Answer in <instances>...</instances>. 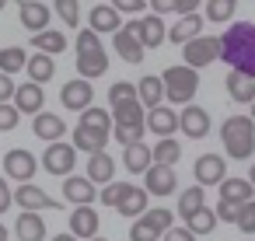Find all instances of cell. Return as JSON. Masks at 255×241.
Masks as SVG:
<instances>
[{
    "mask_svg": "<svg viewBox=\"0 0 255 241\" xmlns=\"http://www.w3.org/2000/svg\"><path fill=\"white\" fill-rule=\"evenodd\" d=\"M220 42V60L234 70L255 81V25L252 21H234L224 35H217Z\"/></svg>",
    "mask_w": 255,
    "mask_h": 241,
    "instance_id": "6da1fadb",
    "label": "cell"
},
{
    "mask_svg": "<svg viewBox=\"0 0 255 241\" xmlns=\"http://www.w3.org/2000/svg\"><path fill=\"white\" fill-rule=\"evenodd\" d=\"M220 140L234 161H248L255 154V122L248 116H227L220 126Z\"/></svg>",
    "mask_w": 255,
    "mask_h": 241,
    "instance_id": "7a4b0ae2",
    "label": "cell"
},
{
    "mask_svg": "<svg viewBox=\"0 0 255 241\" xmlns=\"http://www.w3.org/2000/svg\"><path fill=\"white\" fill-rule=\"evenodd\" d=\"M105 70H109V56H105L98 35L88 32V28H81V32H77V74H81V81L91 84V81L102 77Z\"/></svg>",
    "mask_w": 255,
    "mask_h": 241,
    "instance_id": "3957f363",
    "label": "cell"
},
{
    "mask_svg": "<svg viewBox=\"0 0 255 241\" xmlns=\"http://www.w3.org/2000/svg\"><path fill=\"white\" fill-rule=\"evenodd\" d=\"M161 88H164V98L175 102V105H192L196 91H199V74L189 70V67H168L161 74Z\"/></svg>",
    "mask_w": 255,
    "mask_h": 241,
    "instance_id": "277c9868",
    "label": "cell"
},
{
    "mask_svg": "<svg viewBox=\"0 0 255 241\" xmlns=\"http://www.w3.org/2000/svg\"><path fill=\"white\" fill-rule=\"evenodd\" d=\"M182 56H185L182 67L203 70V67H210L213 60H220V42H217V35H196L192 42L182 46Z\"/></svg>",
    "mask_w": 255,
    "mask_h": 241,
    "instance_id": "5b68a950",
    "label": "cell"
},
{
    "mask_svg": "<svg viewBox=\"0 0 255 241\" xmlns=\"http://www.w3.org/2000/svg\"><path fill=\"white\" fill-rule=\"evenodd\" d=\"M74 164H77V150H74L70 143H63V140H60V143H49L46 154H42V168H46L49 175H60V178L67 175V178H70V175H74Z\"/></svg>",
    "mask_w": 255,
    "mask_h": 241,
    "instance_id": "8992f818",
    "label": "cell"
},
{
    "mask_svg": "<svg viewBox=\"0 0 255 241\" xmlns=\"http://www.w3.org/2000/svg\"><path fill=\"white\" fill-rule=\"evenodd\" d=\"M4 175H7L11 182H21V185H28V182L35 178V154H28L25 147H14V150H7V154H4Z\"/></svg>",
    "mask_w": 255,
    "mask_h": 241,
    "instance_id": "52a82bcc",
    "label": "cell"
},
{
    "mask_svg": "<svg viewBox=\"0 0 255 241\" xmlns=\"http://www.w3.org/2000/svg\"><path fill=\"white\" fill-rule=\"evenodd\" d=\"M11 203L21 206V213H35V210H63V203H56L49 192H42L39 185H18V192H11Z\"/></svg>",
    "mask_w": 255,
    "mask_h": 241,
    "instance_id": "ba28073f",
    "label": "cell"
},
{
    "mask_svg": "<svg viewBox=\"0 0 255 241\" xmlns=\"http://www.w3.org/2000/svg\"><path fill=\"white\" fill-rule=\"evenodd\" d=\"M133 28V35H136V42H140V49H157L161 42H164V21L157 18V14H147V18H140V21H133L129 25Z\"/></svg>",
    "mask_w": 255,
    "mask_h": 241,
    "instance_id": "9c48e42d",
    "label": "cell"
},
{
    "mask_svg": "<svg viewBox=\"0 0 255 241\" xmlns=\"http://www.w3.org/2000/svg\"><path fill=\"white\" fill-rule=\"evenodd\" d=\"M192 175H196L199 189H206V185H220V182L227 178V164H224V157H220V154H203V157L196 161Z\"/></svg>",
    "mask_w": 255,
    "mask_h": 241,
    "instance_id": "30bf717a",
    "label": "cell"
},
{
    "mask_svg": "<svg viewBox=\"0 0 255 241\" xmlns=\"http://www.w3.org/2000/svg\"><path fill=\"white\" fill-rule=\"evenodd\" d=\"M91 98H95V91H91V84L88 81H67L63 88H60V102H63V109H70V112H84V109H91Z\"/></svg>",
    "mask_w": 255,
    "mask_h": 241,
    "instance_id": "8fae6325",
    "label": "cell"
},
{
    "mask_svg": "<svg viewBox=\"0 0 255 241\" xmlns=\"http://www.w3.org/2000/svg\"><path fill=\"white\" fill-rule=\"evenodd\" d=\"M178 129H182L185 136H192V140H203V136L210 133V112L199 109V105H185V109L178 112Z\"/></svg>",
    "mask_w": 255,
    "mask_h": 241,
    "instance_id": "7c38bea8",
    "label": "cell"
},
{
    "mask_svg": "<svg viewBox=\"0 0 255 241\" xmlns=\"http://www.w3.org/2000/svg\"><path fill=\"white\" fill-rule=\"evenodd\" d=\"M143 129L157 133L161 140H171V133L178 129V116H175V109H164V105L150 109V112L143 116Z\"/></svg>",
    "mask_w": 255,
    "mask_h": 241,
    "instance_id": "4fadbf2b",
    "label": "cell"
},
{
    "mask_svg": "<svg viewBox=\"0 0 255 241\" xmlns=\"http://www.w3.org/2000/svg\"><path fill=\"white\" fill-rule=\"evenodd\" d=\"M63 199L74 203V206H91L98 199V189L84 175H70V178H63Z\"/></svg>",
    "mask_w": 255,
    "mask_h": 241,
    "instance_id": "5bb4252c",
    "label": "cell"
},
{
    "mask_svg": "<svg viewBox=\"0 0 255 241\" xmlns=\"http://www.w3.org/2000/svg\"><path fill=\"white\" fill-rule=\"evenodd\" d=\"M42 102H46V95H42V88L32 84V81L14 88V112H18V116H21V112L39 116V112H42Z\"/></svg>",
    "mask_w": 255,
    "mask_h": 241,
    "instance_id": "9a60e30c",
    "label": "cell"
},
{
    "mask_svg": "<svg viewBox=\"0 0 255 241\" xmlns=\"http://www.w3.org/2000/svg\"><path fill=\"white\" fill-rule=\"evenodd\" d=\"M98 224H102V220H98V213H95L91 206H77V210L70 213V238H77V241L88 238V241H91V238H98Z\"/></svg>",
    "mask_w": 255,
    "mask_h": 241,
    "instance_id": "2e32d148",
    "label": "cell"
},
{
    "mask_svg": "<svg viewBox=\"0 0 255 241\" xmlns=\"http://www.w3.org/2000/svg\"><path fill=\"white\" fill-rule=\"evenodd\" d=\"M21 11V25L28 28V32H46L49 28V18H53V11H49V4H39V0H25V4L18 7Z\"/></svg>",
    "mask_w": 255,
    "mask_h": 241,
    "instance_id": "e0dca14e",
    "label": "cell"
},
{
    "mask_svg": "<svg viewBox=\"0 0 255 241\" xmlns=\"http://www.w3.org/2000/svg\"><path fill=\"white\" fill-rule=\"evenodd\" d=\"M32 133L46 143H60L63 140V119L56 112H39V116H32Z\"/></svg>",
    "mask_w": 255,
    "mask_h": 241,
    "instance_id": "ac0fdd59",
    "label": "cell"
},
{
    "mask_svg": "<svg viewBox=\"0 0 255 241\" xmlns=\"http://www.w3.org/2000/svg\"><path fill=\"white\" fill-rule=\"evenodd\" d=\"M109 136L112 133H98V129H88V126H74V150H81V154H102L105 150V143H109Z\"/></svg>",
    "mask_w": 255,
    "mask_h": 241,
    "instance_id": "d6986e66",
    "label": "cell"
},
{
    "mask_svg": "<svg viewBox=\"0 0 255 241\" xmlns=\"http://www.w3.org/2000/svg\"><path fill=\"white\" fill-rule=\"evenodd\" d=\"M147 189L143 192H150V196H171L175 192V168H161V164H150L147 171Z\"/></svg>",
    "mask_w": 255,
    "mask_h": 241,
    "instance_id": "ffe728a7",
    "label": "cell"
},
{
    "mask_svg": "<svg viewBox=\"0 0 255 241\" xmlns=\"http://www.w3.org/2000/svg\"><path fill=\"white\" fill-rule=\"evenodd\" d=\"M112 46H116L119 60H126V63H140L143 60V49H140V42H136L129 25H119V32L112 35Z\"/></svg>",
    "mask_w": 255,
    "mask_h": 241,
    "instance_id": "44dd1931",
    "label": "cell"
},
{
    "mask_svg": "<svg viewBox=\"0 0 255 241\" xmlns=\"http://www.w3.org/2000/svg\"><path fill=\"white\" fill-rule=\"evenodd\" d=\"M133 88H136V102H140V109H143V112H150V109H157V105L164 102L161 77H154V74L140 77V84H133Z\"/></svg>",
    "mask_w": 255,
    "mask_h": 241,
    "instance_id": "7402d4cb",
    "label": "cell"
},
{
    "mask_svg": "<svg viewBox=\"0 0 255 241\" xmlns=\"http://www.w3.org/2000/svg\"><path fill=\"white\" fill-rule=\"evenodd\" d=\"M88 32H95V35H116L119 32V14H116V7L112 4H95L91 7V28Z\"/></svg>",
    "mask_w": 255,
    "mask_h": 241,
    "instance_id": "603a6c76",
    "label": "cell"
},
{
    "mask_svg": "<svg viewBox=\"0 0 255 241\" xmlns=\"http://www.w3.org/2000/svg\"><path fill=\"white\" fill-rule=\"evenodd\" d=\"M255 199V192H252V185L245 182V178H224L220 182V203H227V206H245V203H252Z\"/></svg>",
    "mask_w": 255,
    "mask_h": 241,
    "instance_id": "cb8c5ba5",
    "label": "cell"
},
{
    "mask_svg": "<svg viewBox=\"0 0 255 241\" xmlns=\"http://www.w3.org/2000/svg\"><path fill=\"white\" fill-rule=\"evenodd\" d=\"M203 32V14H185V18H178L168 32H164V39H171V42H192L196 35Z\"/></svg>",
    "mask_w": 255,
    "mask_h": 241,
    "instance_id": "d4e9b609",
    "label": "cell"
},
{
    "mask_svg": "<svg viewBox=\"0 0 255 241\" xmlns=\"http://www.w3.org/2000/svg\"><path fill=\"white\" fill-rule=\"evenodd\" d=\"M112 175H116V161H112V154L102 150V154H91V157H88V175H84V178H88L91 185H98V182L109 185Z\"/></svg>",
    "mask_w": 255,
    "mask_h": 241,
    "instance_id": "484cf974",
    "label": "cell"
},
{
    "mask_svg": "<svg viewBox=\"0 0 255 241\" xmlns=\"http://www.w3.org/2000/svg\"><path fill=\"white\" fill-rule=\"evenodd\" d=\"M14 234H18V241H42L46 238V220L39 213H18Z\"/></svg>",
    "mask_w": 255,
    "mask_h": 241,
    "instance_id": "4316f807",
    "label": "cell"
},
{
    "mask_svg": "<svg viewBox=\"0 0 255 241\" xmlns=\"http://www.w3.org/2000/svg\"><path fill=\"white\" fill-rule=\"evenodd\" d=\"M227 95H231V102H241V105H252L255 102V81L252 77H245V74H227Z\"/></svg>",
    "mask_w": 255,
    "mask_h": 241,
    "instance_id": "83f0119b",
    "label": "cell"
},
{
    "mask_svg": "<svg viewBox=\"0 0 255 241\" xmlns=\"http://www.w3.org/2000/svg\"><path fill=\"white\" fill-rule=\"evenodd\" d=\"M150 206H147V192L140 189V185H129V192L119 199V206H116V213H123V217H143Z\"/></svg>",
    "mask_w": 255,
    "mask_h": 241,
    "instance_id": "f1b7e54d",
    "label": "cell"
},
{
    "mask_svg": "<svg viewBox=\"0 0 255 241\" xmlns=\"http://www.w3.org/2000/svg\"><path fill=\"white\" fill-rule=\"evenodd\" d=\"M32 42H35V53H42V56H49V60H53V56H60V53L67 49V39H63V32H53V28L39 32Z\"/></svg>",
    "mask_w": 255,
    "mask_h": 241,
    "instance_id": "f546056e",
    "label": "cell"
},
{
    "mask_svg": "<svg viewBox=\"0 0 255 241\" xmlns=\"http://www.w3.org/2000/svg\"><path fill=\"white\" fill-rule=\"evenodd\" d=\"M25 74L32 77V84H46L53 74H56V63L49 60V56H42V53H35V56H28V63H25Z\"/></svg>",
    "mask_w": 255,
    "mask_h": 241,
    "instance_id": "4dcf8cb0",
    "label": "cell"
},
{
    "mask_svg": "<svg viewBox=\"0 0 255 241\" xmlns=\"http://www.w3.org/2000/svg\"><path fill=\"white\" fill-rule=\"evenodd\" d=\"M123 164H126L129 175H143L154 161H150V150H147L143 143H133V147H126V154H123Z\"/></svg>",
    "mask_w": 255,
    "mask_h": 241,
    "instance_id": "1f68e13d",
    "label": "cell"
},
{
    "mask_svg": "<svg viewBox=\"0 0 255 241\" xmlns=\"http://www.w3.org/2000/svg\"><path fill=\"white\" fill-rule=\"evenodd\" d=\"M25 63H28V53L21 46H4V49H0V74H4V77L25 70Z\"/></svg>",
    "mask_w": 255,
    "mask_h": 241,
    "instance_id": "d6a6232c",
    "label": "cell"
},
{
    "mask_svg": "<svg viewBox=\"0 0 255 241\" xmlns=\"http://www.w3.org/2000/svg\"><path fill=\"white\" fill-rule=\"evenodd\" d=\"M178 157H182L178 140H157V147L150 150V161H154V164H161V168H175V164H178Z\"/></svg>",
    "mask_w": 255,
    "mask_h": 241,
    "instance_id": "836d02e7",
    "label": "cell"
},
{
    "mask_svg": "<svg viewBox=\"0 0 255 241\" xmlns=\"http://www.w3.org/2000/svg\"><path fill=\"white\" fill-rule=\"evenodd\" d=\"M206 206V192L199 189V185H192V189H182L178 192V217H192L196 210H203Z\"/></svg>",
    "mask_w": 255,
    "mask_h": 241,
    "instance_id": "e575fe53",
    "label": "cell"
},
{
    "mask_svg": "<svg viewBox=\"0 0 255 241\" xmlns=\"http://www.w3.org/2000/svg\"><path fill=\"white\" fill-rule=\"evenodd\" d=\"M213 227H217V217H213V210H210V206H203V210H196L192 217H185V231H189L192 238L210 234Z\"/></svg>",
    "mask_w": 255,
    "mask_h": 241,
    "instance_id": "d590c367",
    "label": "cell"
},
{
    "mask_svg": "<svg viewBox=\"0 0 255 241\" xmlns=\"http://www.w3.org/2000/svg\"><path fill=\"white\" fill-rule=\"evenodd\" d=\"M77 126H88V129H98V133H112V116L105 112V109H84L81 112V122Z\"/></svg>",
    "mask_w": 255,
    "mask_h": 241,
    "instance_id": "8d00e7d4",
    "label": "cell"
},
{
    "mask_svg": "<svg viewBox=\"0 0 255 241\" xmlns=\"http://www.w3.org/2000/svg\"><path fill=\"white\" fill-rule=\"evenodd\" d=\"M133 102H136V88H133L129 81H116V84L109 88V105H112V112L123 109V105H133Z\"/></svg>",
    "mask_w": 255,
    "mask_h": 241,
    "instance_id": "74e56055",
    "label": "cell"
},
{
    "mask_svg": "<svg viewBox=\"0 0 255 241\" xmlns=\"http://www.w3.org/2000/svg\"><path fill=\"white\" fill-rule=\"evenodd\" d=\"M143 224H147L150 231L164 234V231H171V224H175V213H171V210H164V206H154V210H147V213H143Z\"/></svg>",
    "mask_w": 255,
    "mask_h": 241,
    "instance_id": "f35d334b",
    "label": "cell"
},
{
    "mask_svg": "<svg viewBox=\"0 0 255 241\" xmlns=\"http://www.w3.org/2000/svg\"><path fill=\"white\" fill-rule=\"evenodd\" d=\"M49 11H53L56 18H63V25H70V28L81 25V4H77V0H56Z\"/></svg>",
    "mask_w": 255,
    "mask_h": 241,
    "instance_id": "ab89813d",
    "label": "cell"
},
{
    "mask_svg": "<svg viewBox=\"0 0 255 241\" xmlns=\"http://www.w3.org/2000/svg\"><path fill=\"white\" fill-rule=\"evenodd\" d=\"M203 11H206L210 21H231V14L238 11V4H234V0H206Z\"/></svg>",
    "mask_w": 255,
    "mask_h": 241,
    "instance_id": "60d3db41",
    "label": "cell"
},
{
    "mask_svg": "<svg viewBox=\"0 0 255 241\" xmlns=\"http://www.w3.org/2000/svg\"><path fill=\"white\" fill-rule=\"evenodd\" d=\"M234 227H238L241 234H255V199L245 203V206H238V213H234Z\"/></svg>",
    "mask_w": 255,
    "mask_h": 241,
    "instance_id": "b9f144b4",
    "label": "cell"
},
{
    "mask_svg": "<svg viewBox=\"0 0 255 241\" xmlns=\"http://www.w3.org/2000/svg\"><path fill=\"white\" fill-rule=\"evenodd\" d=\"M143 126H112V136L123 143V147H133V143H143Z\"/></svg>",
    "mask_w": 255,
    "mask_h": 241,
    "instance_id": "7bdbcfd3",
    "label": "cell"
},
{
    "mask_svg": "<svg viewBox=\"0 0 255 241\" xmlns=\"http://www.w3.org/2000/svg\"><path fill=\"white\" fill-rule=\"evenodd\" d=\"M129 185H133V182H109V185L102 189V196H98V199H102L105 206H112V210H116V206H119V199L129 192Z\"/></svg>",
    "mask_w": 255,
    "mask_h": 241,
    "instance_id": "ee69618b",
    "label": "cell"
},
{
    "mask_svg": "<svg viewBox=\"0 0 255 241\" xmlns=\"http://www.w3.org/2000/svg\"><path fill=\"white\" fill-rule=\"evenodd\" d=\"M129 241H161V234H157V231H150V227L143 224V217H136V220H133V227H129Z\"/></svg>",
    "mask_w": 255,
    "mask_h": 241,
    "instance_id": "f6af8a7d",
    "label": "cell"
},
{
    "mask_svg": "<svg viewBox=\"0 0 255 241\" xmlns=\"http://www.w3.org/2000/svg\"><path fill=\"white\" fill-rule=\"evenodd\" d=\"M18 112H14V105H0V133H11V129H18Z\"/></svg>",
    "mask_w": 255,
    "mask_h": 241,
    "instance_id": "bcb514c9",
    "label": "cell"
},
{
    "mask_svg": "<svg viewBox=\"0 0 255 241\" xmlns=\"http://www.w3.org/2000/svg\"><path fill=\"white\" fill-rule=\"evenodd\" d=\"M116 14H136V11H147L143 0H119V4H112Z\"/></svg>",
    "mask_w": 255,
    "mask_h": 241,
    "instance_id": "7dc6e473",
    "label": "cell"
},
{
    "mask_svg": "<svg viewBox=\"0 0 255 241\" xmlns=\"http://www.w3.org/2000/svg\"><path fill=\"white\" fill-rule=\"evenodd\" d=\"M171 11L185 18V14H196V11H199V4H196V0H171Z\"/></svg>",
    "mask_w": 255,
    "mask_h": 241,
    "instance_id": "c3c4849f",
    "label": "cell"
},
{
    "mask_svg": "<svg viewBox=\"0 0 255 241\" xmlns=\"http://www.w3.org/2000/svg\"><path fill=\"white\" fill-rule=\"evenodd\" d=\"M14 81L11 77H4V74H0V105H7V98H14Z\"/></svg>",
    "mask_w": 255,
    "mask_h": 241,
    "instance_id": "681fc988",
    "label": "cell"
},
{
    "mask_svg": "<svg viewBox=\"0 0 255 241\" xmlns=\"http://www.w3.org/2000/svg\"><path fill=\"white\" fill-rule=\"evenodd\" d=\"M161 241H196V238H192L185 227H171V231H164V234H161Z\"/></svg>",
    "mask_w": 255,
    "mask_h": 241,
    "instance_id": "f907efd6",
    "label": "cell"
},
{
    "mask_svg": "<svg viewBox=\"0 0 255 241\" xmlns=\"http://www.w3.org/2000/svg\"><path fill=\"white\" fill-rule=\"evenodd\" d=\"M11 206V189H7V178H0V213Z\"/></svg>",
    "mask_w": 255,
    "mask_h": 241,
    "instance_id": "816d5d0a",
    "label": "cell"
},
{
    "mask_svg": "<svg viewBox=\"0 0 255 241\" xmlns=\"http://www.w3.org/2000/svg\"><path fill=\"white\" fill-rule=\"evenodd\" d=\"M150 7H154V11H161V14H168V11H171V0H154ZM161 14H157V18H161Z\"/></svg>",
    "mask_w": 255,
    "mask_h": 241,
    "instance_id": "f5cc1de1",
    "label": "cell"
},
{
    "mask_svg": "<svg viewBox=\"0 0 255 241\" xmlns=\"http://www.w3.org/2000/svg\"><path fill=\"white\" fill-rule=\"evenodd\" d=\"M248 185H252V192H255V164H252V171H248V178H245Z\"/></svg>",
    "mask_w": 255,
    "mask_h": 241,
    "instance_id": "db71d44e",
    "label": "cell"
},
{
    "mask_svg": "<svg viewBox=\"0 0 255 241\" xmlns=\"http://www.w3.org/2000/svg\"><path fill=\"white\" fill-rule=\"evenodd\" d=\"M53 241H77V238H70V234H60V238H53Z\"/></svg>",
    "mask_w": 255,
    "mask_h": 241,
    "instance_id": "11a10c76",
    "label": "cell"
},
{
    "mask_svg": "<svg viewBox=\"0 0 255 241\" xmlns=\"http://www.w3.org/2000/svg\"><path fill=\"white\" fill-rule=\"evenodd\" d=\"M0 241H7V227L4 224H0Z\"/></svg>",
    "mask_w": 255,
    "mask_h": 241,
    "instance_id": "9f6ffc18",
    "label": "cell"
},
{
    "mask_svg": "<svg viewBox=\"0 0 255 241\" xmlns=\"http://www.w3.org/2000/svg\"><path fill=\"white\" fill-rule=\"evenodd\" d=\"M248 119H252V122H255V102H252V116H248Z\"/></svg>",
    "mask_w": 255,
    "mask_h": 241,
    "instance_id": "6f0895ef",
    "label": "cell"
},
{
    "mask_svg": "<svg viewBox=\"0 0 255 241\" xmlns=\"http://www.w3.org/2000/svg\"><path fill=\"white\" fill-rule=\"evenodd\" d=\"M91 241H105V238H91Z\"/></svg>",
    "mask_w": 255,
    "mask_h": 241,
    "instance_id": "680465c9",
    "label": "cell"
},
{
    "mask_svg": "<svg viewBox=\"0 0 255 241\" xmlns=\"http://www.w3.org/2000/svg\"><path fill=\"white\" fill-rule=\"evenodd\" d=\"M0 11H4V0H0Z\"/></svg>",
    "mask_w": 255,
    "mask_h": 241,
    "instance_id": "91938a15",
    "label": "cell"
}]
</instances>
